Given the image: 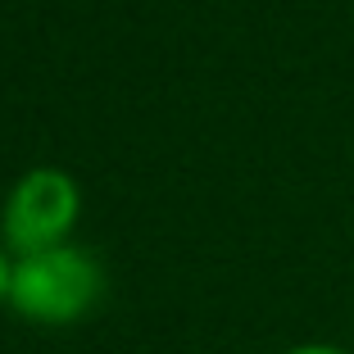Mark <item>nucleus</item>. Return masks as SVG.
<instances>
[{
	"label": "nucleus",
	"mask_w": 354,
	"mask_h": 354,
	"mask_svg": "<svg viewBox=\"0 0 354 354\" xmlns=\"http://www.w3.org/2000/svg\"><path fill=\"white\" fill-rule=\"evenodd\" d=\"M77 214H82V187L73 182V173H64L55 164L28 168L5 196L0 241H5L10 254L55 250L73 236Z\"/></svg>",
	"instance_id": "2"
},
{
	"label": "nucleus",
	"mask_w": 354,
	"mask_h": 354,
	"mask_svg": "<svg viewBox=\"0 0 354 354\" xmlns=\"http://www.w3.org/2000/svg\"><path fill=\"white\" fill-rule=\"evenodd\" d=\"M281 354H350V350L327 345V341H304V345H291V350H281Z\"/></svg>",
	"instance_id": "3"
},
{
	"label": "nucleus",
	"mask_w": 354,
	"mask_h": 354,
	"mask_svg": "<svg viewBox=\"0 0 354 354\" xmlns=\"http://www.w3.org/2000/svg\"><path fill=\"white\" fill-rule=\"evenodd\" d=\"M100 291H104V272L95 263V254L64 241L55 250L14 254L5 304L37 327H68L95 309Z\"/></svg>",
	"instance_id": "1"
},
{
	"label": "nucleus",
	"mask_w": 354,
	"mask_h": 354,
	"mask_svg": "<svg viewBox=\"0 0 354 354\" xmlns=\"http://www.w3.org/2000/svg\"><path fill=\"white\" fill-rule=\"evenodd\" d=\"M10 268H14V254L5 250V241H0V304H5V295H10Z\"/></svg>",
	"instance_id": "4"
}]
</instances>
